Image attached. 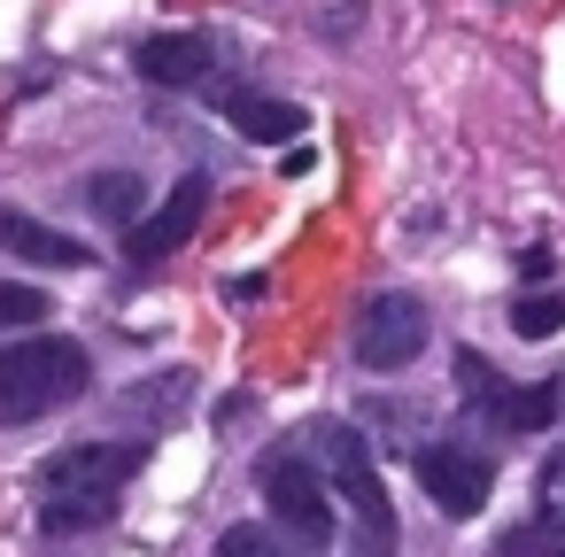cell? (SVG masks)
<instances>
[{"instance_id": "6da1fadb", "label": "cell", "mask_w": 565, "mask_h": 557, "mask_svg": "<svg viewBox=\"0 0 565 557\" xmlns=\"http://www.w3.org/2000/svg\"><path fill=\"white\" fill-rule=\"evenodd\" d=\"M94 387V356L63 333H32L0 349V418H47Z\"/></svg>"}, {"instance_id": "7a4b0ae2", "label": "cell", "mask_w": 565, "mask_h": 557, "mask_svg": "<svg viewBox=\"0 0 565 557\" xmlns=\"http://www.w3.org/2000/svg\"><path fill=\"white\" fill-rule=\"evenodd\" d=\"M318 457H326L333 495H341L349 518H356V549H395V503H387V488H380V472H372L364 433H356V426H318Z\"/></svg>"}, {"instance_id": "3957f363", "label": "cell", "mask_w": 565, "mask_h": 557, "mask_svg": "<svg viewBox=\"0 0 565 557\" xmlns=\"http://www.w3.org/2000/svg\"><path fill=\"white\" fill-rule=\"evenodd\" d=\"M264 503H271V526L295 549H326L333 542V495H326V480H318L310 457H295V449L264 457Z\"/></svg>"}, {"instance_id": "277c9868", "label": "cell", "mask_w": 565, "mask_h": 557, "mask_svg": "<svg viewBox=\"0 0 565 557\" xmlns=\"http://www.w3.org/2000/svg\"><path fill=\"white\" fill-rule=\"evenodd\" d=\"M140 464H148V441H71V449L40 457L32 488H40V503H55V495H117Z\"/></svg>"}, {"instance_id": "5b68a950", "label": "cell", "mask_w": 565, "mask_h": 557, "mask_svg": "<svg viewBox=\"0 0 565 557\" xmlns=\"http://www.w3.org/2000/svg\"><path fill=\"white\" fill-rule=\"evenodd\" d=\"M426 349V302L418 294H372L356 310V364L364 372H403Z\"/></svg>"}, {"instance_id": "8992f818", "label": "cell", "mask_w": 565, "mask_h": 557, "mask_svg": "<svg viewBox=\"0 0 565 557\" xmlns=\"http://www.w3.org/2000/svg\"><path fill=\"white\" fill-rule=\"evenodd\" d=\"M418 488L434 495L441 518H480L488 488H495V464L465 441H434V449H418Z\"/></svg>"}, {"instance_id": "52a82bcc", "label": "cell", "mask_w": 565, "mask_h": 557, "mask_svg": "<svg viewBox=\"0 0 565 557\" xmlns=\"http://www.w3.org/2000/svg\"><path fill=\"white\" fill-rule=\"evenodd\" d=\"M202 217H210V179L194 171V179L171 186L163 210H148V217L125 233V256H132V264H163V256H179V248L202 233Z\"/></svg>"}, {"instance_id": "ba28073f", "label": "cell", "mask_w": 565, "mask_h": 557, "mask_svg": "<svg viewBox=\"0 0 565 557\" xmlns=\"http://www.w3.org/2000/svg\"><path fill=\"white\" fill-rule=\"evenodd\" d=\"M0 248L17 264H32V271H86L94 264V248H78L71 233H55V225L24 217V210H0Z\"/></svg>"}, {"instance_id": "9c48e42d", "label": "cell", "mask_w": 565, "mask_h": 557, "mask_svg": "<svg viewBox=\"0 0 565 557\" xmlns=\"http://www.w3.org/2000/svg\"><path fill=\"white\" fill-rule=\"evenodd\" d=\"M217 109H225V125H233L241 140H264V148H287V140H302V125H310L295 101L241 94V86H217Z\"/></svg>"}, {"instance_id": "30bf717a", "label": "cell", "mask_w": 565, "mask_h": 557, "mask_svg": "<svg viewBox=\"0 0 565 557\" xmlns=\"http://www.w3.org/2000/svg\"><path fill=\"white\" fill-rule=\"evenodd\" d=\"M210 63H217V47H210L202 32H156V40L140 47V78H148V86H202Z\"/></svg>"}, {"instance_id": "8fae6325", "label": "cell", "mask_w": 565, "mask_h": 557, "mask_svg": "<svg viewBox=\"0 0 565 557\" xmlns=\"http://www.w3.org/2000/svg\"><path fill=\"white\" fill-rule=\"evenodd\" d=\"M550 418H557V387L542 379V387H495L488 395V426L495 433H550Z\"/></svg>"}, {"instance_id": "7c38bea8", "label": "cell", "mask_w": 565, "mask_h": 557, "mask_svg": "<svg viewBox=\"0 0 565 557\" xmlns=\"http://www.w3.org/2000/svg\"><path fill=\"white\" fill-rule=\"evenodd\" d=\"M140 202H148V186H140L132 171H102V179H86V210H94L102 225H117V233L140 225Z\"/></svg>"}, {"instance_id": "4fadbf2b", "label": "cell", "mask_w": 565, "mask_h": 557, "mask_svg": "<svg viewBox=\"0 0 565 557\" xmlns=\"http://www.w3.org/2000/svg\"><path fill=\"white\" fill-rule=\"evenodd\" d=\"M109 518H117V495H55V503H40V526L47 534H94Z\"/></svg>"}, {"instance_id": "5bb4252c", "label": "cell", "mask_w": 565, "mask_h": 557, "mask_svg": "<svg viewBox=\"0 0 565 557\" xmlns=\"http://www.w3.org/2000/svg\"><path fill=\"white\" fill-rule=\"evenodd\" d=\"M495 557H565V503H550L542 518L511 526V534L495 542Z\"/></svg>"}, {"instance_id": "9a60e30c", "label": "cell", "mask_w": 565, "mask_h": 557, "mask_svg": "<svg viewBox=\"0 0 565 557\" xmlns=\"http://www.w3.org/2000/svg\"><path fill=\"white\" fill-rule=\"evenodd\" d=\"M511 333H519V341L565 333V294H519V302H511Z\"/></svg>"}, {"instance_id": "2e32d148", "label": "cell", "mask_w": 565, "mask_h": 557, "mask_svg": "<svg viewBox=\"0 0 565 557\" xmlns=\"http://www.w3.org/2000/svg\"><path fill=\"white\" fill-rule=\"evenodd\" d=\"M217 557H287L271 526H225L217 534Z\"/></svg>"}, {"instance_id": "e0dca14e", "label": "cell", "mask_w": 565, "mask_h": 557, "mask_svg": "<svg viewBox=\"0 0 565 557\" xmlns=\"http://www.w3.org/2000/svg\"><path fill=\"white\" fill-rule=\"evenodd\" d=\"M40 318H47L40 287H0V333H9V325H40Z\"/></svg>"}, {"instance_id": "ac0fdd59", "label": "cell", "mask_w": 565, "mask_h": 557, "mask_svg": "<svg viewBox=\"0 0 565 557\" xmlns=\"http://www.w3.org/2000/svg\"><path fill=\"white\" fill-rule=\"evenodd\" d=\"M542 488H550V495H565V449H557V457L542 464Z\"/></svg>"}, {"instance_id": "d6986e66", "label": "cell", "mask_w": 565, "mask_h": 557, "mask_svg": "<svg viewBox=\"0 0 565 557\" xmlns=\"http://www.w3.org/2000/svg\"><path fill=\"white\" fill-rule=\"evenodd\" d=\"M349 557H395V549H349Z\"/></svg>"}]
</instances>
